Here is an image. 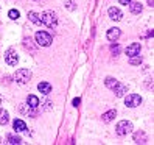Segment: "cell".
<instances>
[{
	"instance_id": "6da1fadb",
	"label": "cell",
	"mask_w": 154,
	"mask_h": 145,
	"mask_svg": "<svg viewBox=\"0 0 154 145\" xmlns=\"http://www.w3.org/2000/svg\"><path fill=\"white\" fill-rule=\"evenodd\" d=\"M41 19H42V24L47 25L48 28H55L56 24H58V17H56V14L53 13V11H45L41 16Z\"/></svg>"
},
{
	"instance_id": "7a4b0ae2",
	"label": "cell",
	"mask_w": 154,
	"mask_h": 145,
	"mask_svg": "<svg viewBox=\"0 0 154 145\" xmlns=\"http://www.w3.org/2000/svg\"><path fill=\"white\" fill-rule=\"evenodd\" d=\"M34 39H36V44L41 45V47H48V45L53 42L51 36L47 31H38L36 36H34Z\"/></svg>"
},
{
	"instance_id": "3957f363",
	"label": "cell",
	"mask_w": 154,
	"mask_h": 145,
	"mask_svg": "<svg viewBox=\"0 0 154 145\" xmlns=\"http://www.w3.org/2000/svg\"><path fill=\"white\" fill-rule=\"evenodd\" d=\"M131 131H132V123L128 122V120H122V122L117 123V126H115L117 136H128Z\"/></svg>"
},
{
	"instance_id": "277c9868",
	"label": "cell",
	"mask_w": 154,
	"mask_h": 145,
	"mask_svg": "<svg viewBox=\"0 0 154 145\" xmlns=\"http://www.w3.org/2000/svg\"><path fill=\"white\" fill-rule=\"evenodd\" d=\"M31 78V72L28 69H19L14 74V80L17 81V83H20V84H25V83H28Z\"/></svg>"
},
{
	"instance_id": "5b68a950",
	"label": "cell",
	"mask_w": 154,
	"mask_h": 145,
	"mask_svg": "<svg viewBox=\"0 0 154 145\" xmlns=\"http://www.w3.org/2000/svg\"><path fill=\"white\" fill-rule=\"evenodd\" d=\"M140 103H142V97L137 95V94H129L125 98V105L128 108H137Z\"/></svg>"
},
{
	"instance_id": "8992f818",
	"label": "cell",
	"mask_w": 154,
	"mask_h": 145,
	"mask_svg": "<svg viewBox=\"0 0 154 145\" xmlns=\"http://www.w3.org/2000/svg\"><path fill=\"white\" fill-rule=\"evenodd\" d=\"M5 61H6V64H10V66H16L17 62H19V56H17L14 49H8L5 52Z\"/></svg>"
},
{
	"instance_id": "52a82bcc",
	"label": "cell",
	"mask_w": 154,
	"mask_h": 145,
	"mask_svg": "<svg viewBox=\"0 0 154 145\" xmlns=\"http://www.w3.org/2000/svg\"><path fill=\"white\" fill-rule=\"evenodd\" d=\"M126 55L128 56H135V55H140V44H131L126 47Z\"/></svg>"
},
{
	"instance_id": "ba28073f",
	"label": "cell",
	"mask_w": 154,
	"mask_h": 145,
	"mask_svg": "<svg viewBox=\"0 0 154 145\" xmlns=\"http://www.w3.org/2000/svg\"><path fill=\"white\" fill-rule=\"evenodd\" d=\"M107 13H109V17H111L112 20H117V22H119V20L123 19V13L119 10V8H115V6L109 8V11H107Z\"/></svg>"
},
{
	"instance_id": "9c48e42d",
	"label": "cell",
	"mask_w": 154,
	"mask_h": 145,
	"mask_svg": "<svg viewBox=\"0 0 154 145\" xmlns=\"http://www.w3.org/2000/svg\"><path fill=\"white\" fill-rule=\"evenodd\" d=\"M120 34H122V31H120V28H109L107 30V39L109 41H112V42H115L117 39L120 38Z\"/></svg>"
},
{
	"instance_id": "30bf717a",
	"label": "cell",
	"mask_w": 154,
	"mask_h": 145,
	"mask_svg": "<svg viewBox=\"0 0 154 145\" xmlns=\"http://www.w3.org/2000/svg\"><path fill=\"white\" fill-rule=\"evenodd\" d=\"M112 90L115 92L117 97H125V94L128 92V86H125V84H122V83H117V86H115Z\"/></svg>"
},
{
	"instance_id": "8fae6325",
	"label": "cell",
	"mask_w": 154,
	"mask_h": 145,
	"mask_svg": "<svg viewBox=\"0 0 154 145\" xmlns=\"http://www.w3.org/2000/svg\"><path fill=\"white\" fill-rule=\"evenodd\" d=\"M26 106L31 108V109H36L39 106V98L36 95H28V98H26Z\"/></svg>"
},
{
	"instance_id": "7c38bea8",
	"label": "cell",
	"mask_w": 154,
	"mask_h": 145,
	"mask_svg": "<svg viewBox=\"0 0 154 145\" xmlns=\"http://www.w3.org/2000/svg\"><path fill=\"white\" fill-rule=\"evenodd\" d=\"M13 128H14L17 133H23V131L26 130V125H25V122H23V120L16 119V120L13 122Z\"/></svg>"
},
{
	"instance_id": "4fadbf2b",
	"label": "cell",
	"mask_w": 154,
	"mask_h": 145,
	"mask_svg": "<svg viewBox=\"0 0 154 145\" xmlns=\"http://www.w3.org/2000/svg\"><path fill=\"white\" fill-rule=\"evenodd\" d=\"M38 89H39V92H42V94H45V95H48V94L51 92V84L47 83V81H42V83L38 84Z\"/></svg>"
},
{
	"instance_id": "5bb4252c",
	"label": "cell",
	"mask_w": 154,
	"mask_h": 145,
	"mask_svg": "<svg viewBox=\"0 0 154 145\" xmlns=\"http://www.w3.org/2000/svg\"><path fill=\"white\" fill-rule=\"evenodd\" d=\"M115 115H117V111H115V109H111V111L104 112V114H103V122H104V123L112 122V120L115 119Z\"/></svg>"
},
{
	"instance_id": "9a60e30c",
	"label": "cell",
	"mask_w": 154,
	"mask_h": 145,
	"mask_svg": "<svg viewBox=\"0 0 154 145\" xmlns=\"http://www.w3.org/2000/svg\"><path fill=\"white\" fill-rule=\"evenodd\" d=\"M28 19H30V20H31L33 24H36V25H41V24H42L41 14L34 13V11H30V13H28Z\"/></svg>"
},
{
	"instance_id": "2e32d148",
	"label": "cell",
	"mask_w": 154,
	"mask_h": 145,
	"mask_svg": "<svg viewBox=\"0 0 154 145\" xmlns=\"http://www.w3.org/2000/svg\"><path fill=\"white\" fill-rule=\"evenodd\" d=\"M142 3H139V2H134V3H129V10H131V13L132 14H140L142 13Z\"/></svg>"
},
{
	"instance_id": "e0dca14e",
	"label": "cell",
	"mask_w": 154,
	"mask_h": 145,
	"mask_svg": "<svg viewBox=\"0 0 154 145\" xmlns=\"http://www.w3.org/2000/svg\"><path fill=\"white\" fill-rule=\"evenodd\" d=\"M10 122V114L5 109H0V125H6Z\"/></svg>"
},
{
	"instance_id": "ac0fdd59",
	"label": "cell",
	"mask_w": 154,
	"mask_h": 145,
	"mask_svg": "<svg viewBox=\"0 0 154 145\" xmlns=\"http://www.w3.org/2000/svg\"><path fill=\"white\" fill-rule=\"evenodd\" d=\"M134 140L135 142H137V143H145V142H146V136H145V133H135L134 134Z\"/></svg>"
},
{
	"instance_id": "d6986e66",
	"label": "cell",
	"mask_w": 154,
	"mask_h": 145,
	"mask_svg": "<svg viewBox=\"0 0 154 145\" xmlns=\"http://www.w3.org/2000/svg\"><path fill=\"white\" fill-rule=\"evenodd\" d=\"M104 83H106V87H109V89H114V87L117 86V83H119V81H117L115 78H112V77H107Z\"/></svg>"
},
{
	"instance_id": "ffe728a7",
	"label": "cell",
	"mask_w": 154,
	"mask_h": 145,
	"mask_svg": "<svg viewBox=\"0 0 154 145\" xmlns=\"http://www.w3.org/2000/svg\"><path fill=\"white\" fill-rule=\"evenodd\" d=\"M131 59H129V62L132 66H139L140 62H142V58H140V55H135V56H129Z\"/></svg>"
},
{
	"instance_id": "44dd1931",
	"label": "cell",
	"mask_w": 154,
	"mask_h": 145,
	"mask_svg": "<svg viewBox=\"0 0 154 145\" xmlns=\"http://www.w3.org/2000/svg\"><path fill=\"white\" fill-rule=\"evenodd\" d=\"M22 140H20V137L19 136H8V143H20Z\"/></svg>"
},
{
	"instance_id": "7402d4cb",
	"label": "cell",
	"mask_w": 154,
	"mask_h": 145,
	"mask_svg": "<svg viewBox=\"0 0 154 145\" xmlns=\"http://www.w3.org/2000/svg\"><path fill=\"white\" fill-rule=\"evenodd\" d=\"M8 16H10V19H13V20H17L19 19V11L17 10H10V13H8Z\"/></svg>"
},
{
	"instance_id": "603a6c76",
	"label": "cell",
	"mask_w": 154,
	"mask_h": 145,
	"mask_svg": "<svg viewBox=\"0 0 154 145\" xmlns=\"http://www.w3.org/2000/svg\"><path fill=\"white\" fill-rule=\"evenodd\" d=\"M111 50H112L114 53H119V50H120V49H119V45H112V47H111Z\"/></svg>"
},
{
	"instance_id": "cb8c5ba5",
	"label": "cell",
	"mask_w": 154,
	"mask_h": 145,
	"mask_svg": "<svg viewBox=\"0 0 154 145\" xmlns=\"http://www.w3.org/2000/svg\"><path fill=\"white\" fill-rule=\"evenodd\" d=\"M79 103H81V100H79V98H75V100H73V106H79Z\"/></svg>"
},
{
	"instance_id": "d4e9b609",
	"label": "cell",
	"mask_w": 154,
	"mask_h": 145,
	"mask_svg": "<svg viewBox=\"0 0 154 145\" xmlns=\"http://www.w3.org/2000/svg\"><path fill=\"white\" fill-rule=\"evenodd\" d=\"M119 2H120L122 5H129V3H131V0H119Z\"/></svg>"
},
{
	"instance_id": "484cf974",
	"label": "cell",
	"mask_w": 154,
	"mask_h": 145,
	"mask_svg": "<svg viewBox=\"0 0 154 145\" xmlns=\"http://www.w3.org/2000/svg\"><path fill=\"white\" fill-rule=\"evenodd\" d=\"M69 8H70V10H73V3H72V2H69V3H66Z\"/></svg>"
},
{
	"instance_id": "4316f807",
	"label": "cell",
	"mask_w": 154,
	"mask_h": 145,
	"mask_svg": "<svg viewBox=\"0 0 154 145\" xmlns=\"http://www.w3.org/2000/svg\"><path fill=\"white\" fill-rule=\"evenodd\" d=\"M148 3H149V6H152L154 5V0H148Z\"/></svg>"
},
{
	"instance_id": "83f0119b",
	"label": "cell",
	"mask_w": 154,
	"mask_h": 145,
	"mask_svg": "<svg viewBox=\"0 0 154 145\" xmlns=\"http://www.w3.org/2000/svg\"><path fill=\"white\" fill-rule=\"evenodd\" d=\"M36 2H39V0H36Z\"/></svg>"
}]
</instances>
